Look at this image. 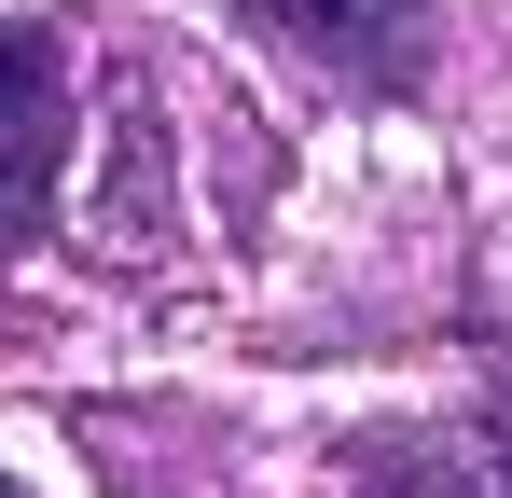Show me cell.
<instances>
[{
  "label": "cell",
  "instance_id": "cell-3",
  "mask_svg": "<svg viewBox=\"0 0 512 498\" xmlns=\"http://www.w3.org/2000/svg\"><path fill=\"white\" fill-rule=\"evenodd\" d=\"M28 236H42V208H56V153H70V111H56V42L28 28Z\"/></svg>",
  "mask_w": 512,
  "mask_h": 498
},
{
  "label": "cell",
  "instance_id": "cell-2",
  "mask_svg": "<svg viewBox=\"0 0 512 498\" xmlns=\"http://www.w3.org/2000/svg\"><path fill=\"white\" fill-rule=\"evenodd\" d=\"M360 498H512V415H457V429H416L388 443Z\"/></svg>",
  "mask_w": 512,
  "mask_h": 498
},
{
  "label": "cell",
  "instance_id": "cell-1",
  "mask_svg": "<svg viewBox=\"0 0 512 498\" xmlns=\"http://www.w3.org/2000/svg\"><path fill=\"white\" fill-rule=\"evenodd\" d=\"M250 14L291 42V56L346 70V83H402V70H416V14H429V0H250Z\"/></svg>",
  "mask_w": 512,
  "mask_h": 498
}]
</instances>
